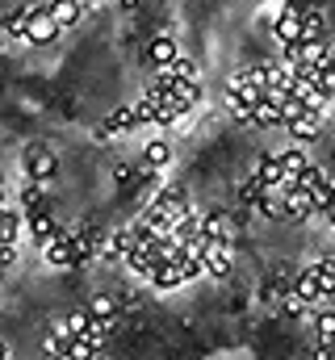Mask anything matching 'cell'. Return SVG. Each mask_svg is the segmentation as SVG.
I'll return each mask as SVG.
<instances>
[{
	"label": "cell",
	"mask_w": 335,
	"mask_h": 360,
	"mask_svg": "<svg viewBox=\"0 0 335 360\" xmlns=\"http://www.w3.org/2000/svg\"><path fill=\"white\" fill-rule=\"evenodd\" d=\"M147 281H151V289H180L184 285V272H180L176 260H164V264H156V272Z\"/></svg>",
	"instance_id": "8fae6325"
},
{
	"label": "cell",
	"mask_w": 335,
	"mask_h": 360,
	"mask_svg": "<svg viewBox=\"0 0 335 360\" xmlns=\"http://www.w3.org/2000/svg\"><path fill=\"white\" fill-rule=\"evenodd\" d=\"M46 13L55 17L59 30H72L80 21V0H46Z\"/></svg>",
	"instance_id": "30bf717a"
},
{
	"label": "cell",
	"mask_w": 335,
	"mask_h": 360,
	"mask_svg": "<svg viewBox=\"0 0 335 360\" xmlns=\"http://www.w3.org/2000/svg\"><path fill=\"white\" fill-rule=\"evenodd\" d=\"M0 205H4V188H0Z\"/></svg>",
	"instance_id": "d6a6232c"
},
{
	"label": "cell",
	"mask_w": 335,
	"mask_h": 360,
	"mask_svg": "<svg viewBox=\"0 0 335 360\" xmlns=\"http://www.w3.org/2000/svg\"><path fill=\"white\" fill-rule=\"evenodd\" d=\"M13 264V243H0V269Z\"/></svg>",
	"instance_id": "f1b7e54d"
},
{
	"label": "cell",
	"mask_w": 335,
	"mask_h": 360,
	"mask_svg": "<svg viewBox=\"0 0 335 360\" xmlns=\"http://www.w3.org/2000/svg\"><path fill=\"white\" fill-rule=\"evenodd\" d=\"M68 356H72V360H96L101 352H96L84 335H76V340H68Z\"/></svg>",
	"instance_id": "603a6c76"
},
{
	"label": "cell",
	"mask_w": 335,
	"mask_h": 360,
	"mask_svg": "<svg viewBox=\"0 0 335 360\" xmlns=\"http://www.w3.org/2000/svg\"><path fill=\"white\" fill-rule=\"evenodd\" d=\"M147 55H151V63H156V68H168V63H172V59H176L180 51H176V42H172L168 34H160V38H151Z\"/></svg>",
	"instance_id": "ac0fdd59"
},
{
	"label": "cell",
	"mask_w": 335,
	"mask_h": 360,
	"mask_svg": "<svg viewBox=\"0 0 335 360\" xmlns=\"http://www.w3.org/2000/svg\"><path fill=\"white\" fill-rule=\"evenodd\" d=\"M315 331H319L323 340H335V310H323V314L315 319Z\"/></svg>",
	"instance_id": "4316f807"
},
{
	"label": "cell",
	"mask_w": 335,
	"mask_h": 360,
	"mask_svg": "<svg viewBox=\"0 0 335 360\" xmlns=\"http://www.w3.org/2000/svg\"><path fill=\"white\" fill-rule=\"evenodd\" d=\"M293 297L298 302H319L323 297V281H319V269H306L298 281H293Z\"/></svg>",
	"instance_id": "4fadbf2b"
},
{
	"label": "cell",
	"mask_w": 335,
	"mask_h": 360,
	"mask_svg": "<svg viewBox=\"0 0 335 360\" xmlns=\"http://www.w3.org/2000/svg\"><path fill=\"white\" fill-rule=\"evenodd\" d=\"M315 360H331V356H327V352H315Z\"/></svg>",
	"instance_id": "4dcf8cb0"
},
{
	"label": "cell",
	"mask_w": 335,
	"mask_h": 360,
	"mask_svg": "<svg viewBox=\"0 0 335 360\" xmlns=\"http://www.w3.org/2000/svg\"><path fill=\"white\" fill-rule=\"evenodd\" d=\"M4 360H13V356H4Z\"/></svg>",
	"instance_id": "836d02e7"
},
{
	"label": "cell",
	"mask_w": 335,
	"mask_h": 360,
	"mask_svg": "<svg viewBox=\"0 0 335 360\" xmlns=\"http://www.w3.org/2000/svg\"><path fill=\"white\" fill-rule=\"evenodd\" d=\"M272 34H277L281 46H298V42H302V13H298L293 4H285V8L277 13V21H272Z\"/></svg>",
	"instance_id": "7a4b0ae2"
},
{
	"label": "cell",
	"mask_w": 335,
	"mask_h": 360,
	"mask_svg": "<svg viewBox=\"0 0 335 360\" xmlns=\"http://www.w3.org/2000/svg\"><path fill=\"white\" fill-rule=\"evenodd\" d=\"M143 164H147L151 172H160V168H168V164H172V147H168L164 139H151V143L143 147Z\"/></svg>",
	"instance_id": "2e32d148"
},
{
	"label": "cell",
	"mask_w": 335,
	"mask_h": 360,
	"mask_svg": "<svg viewBox=\"0 0 335 360\" xmlns=\"http://www.w3.org/2000/svg\"><path fill=\"white\" fill-rule=\"evenodd\" d=\"M17 231H21V214H13V210L0 205V243H13Z\"/></svg>",
	"instance_id": "ffe728a7"
},
{
	"label": "cell",
	"mask_w": 335,
	"mask_h": 360,
	"mask_svg": "<svg viewBox=\"0 0 335 360\" xmlns=\"http://www.w3.org/2000/svg\"><path fill=\"white\" fill-rule=\"evenodd\" d=\"M139 122H134V109L130 105H122V109H113L109 117H105V126H101V134H126V130H134Z\"/></svg>",
	"instance_id": "9a60e30c"
},
{
	"label": "cell",
	"mask_w": 335,
	"mask_h": 360,
	"mask_svg": "<svg viewBox=\"0 0 335 360\" xmlns=\"http://www.w3.org/2000/svg\"><path fill=\"white\" fill-rule=\"evenodd\" d=\"M42 260H46L51 269H76V260H72V243H68V235H59V239H51V243H42Z\"/></svg>",
	"instance_id": "9c48e42d"
},
{
	"label": "cell",
	"mask_w": 335,
	"mask_h": 360,
	"mask_svg": "<svg viewBox=\"0 0 335 360\" xmlns=\"http://www.w3.org/2000/svg\"><path fill=\"white\" fill-rule=\"evenodd\" d=\"M255 180H260L264 188H281V184H285V168H281V155H264V160L255 164Z\"/></svg>",
	"instance_id": "7c38bea8"
},
{
	"label": "cell",
	"mask_w": 335,
	"mask_h": 360,
	"mask_svg": "<svg viewBox=\"0 0 335 360\" xmlns=\"http://www.w3.org/2000/svg\"><path fill=\"white\" fill-rule=\"evenodd\" d=\"M248 126H260V130H277V126H285L281 105H272V101H255L251 113H248Z\"/></svg>",
	"instance_id": "ba28073f"
},
{
	"label": "cell",
	"mask_w": 335,
	"mask_h": 360,
	"mask_svg": "<svg viewBox=\"0 0 335 360\" xmlns=\"http://www.w3.org/2000/svg\"><path fill=\"white\" fill-rule=\"evenodd\" d=\"M25 222H30V235H34V243H38V248L63 235V226H59V222H55V214H46V210H42V214H30Z\"/></svg>",
	"instance_id": "52a82bcc"
},
{
	"label": "cell",
	"mask_w": 335,
	"mask_h": 360,
	"mask_svg": "<svg viewBox=\"0 0 335 360\" xmlns=\"http://www.w3.org/2000/svg\"><path fill=\"white\" fill-rule=\"evenodd\" d=\"M88 323H92V314H88V310H76V314L59 319L51 335H59V340H76V335H84V331H88Z\"/></svg>",
	"instance_id": "5bb4252c"
},
{
	"label": "cell",
	"mask_w": 335,
	"mask_h": 360,
	"mask_svg": "<svg viewBox=\"0 0 335 360\" xmlns=\"http://www.w3.org/2000/svg\"><path fill=\"white\" fill-rule=\"evenodd\" d=\"M88 314H92V319H118V297H109V293H101V297H92V306H88Z\"/></svg>",
	"instance_id": "7402d4cb"
},
{
	"label": "cell",
	"mask_w": 335,
	"mask_h": 360,
	"mask_svg": "<svg viewBox=\"0 0 335 360\" xmlns=\"http://www.w3.org/2000/svg\"><path fill=\"white\" fill-rule=\"evenodd\" d=\"M68 235V243H72V260H76V269L92 260V235H76V231H63Z\"/></svg>",
	"instance_id": "d6986e66"
},
{
	"label": "cell",
	"mask_w": 335,
	"mask_h": 360,
	"mask_svg": "<svg viewBox=\"0 0 335 360\" xmlns=\"http://www.w3.org/2000/svg\"><path fill=\"white\" fill-rule=\"evenodd\" d=\"M168 72H172L176 80H197V59H189V55H176V59L168 63Z\"/></svg>",
	"instance_id": "44dd1931"
},
{
	"label": "cell",
	"mask_w": 335,
	"mask_h": 360,
	"mask_svg": "<svg viewBox=\"0 0 335 360\" xmlns=\"http://www.w3.org/2000/svg\"><path fill=\"white\" fill-rule=\"evenodd\" d=\"M46 360H72V356H68V340L46 335Z\"/></svg>",
	"instance_id": "484cf974"
},
{
	"label": "cell",
	"mask_w": 335,
	"mask_h": 360,
	"mask_svg": "<svg viewBox=\"0 0 335 360\" xmlns=\"http://www.w3.org/2000/svg\"><path fill=\"white\" fill-rule=\"evenodd\" d=\"M42 193H46L42 184L25 188V193H21V210H25V214H42Z\"/></svg>",
	"instance_id": "cb8c5ba5"
},
{
	"label": "cell",
	"mask_w": 335,
	"mask_h": 360,
	"mask_svg": "<svg viewBox=\"0 0 335 360\" xmlns=\"http://www.w3.org/2000/svg\"><path fill=\"white\" fill-rule=\"evenodd\" d=\"M168 96H172V101H176V105H180L184 113H189V109H193V105L201 101V84H197V80H176Z\"/></svg>",
	"instance_id": "e0dca14e"
},
{
	"label": "cell",
	"mask_w": 335,
	"mask_h": 360,
	"mask_svg": "<svg viewBox=\"0 0 335 360\" xmlns=\"http://www.w3.org/2000/svg\"><path fill=\"white\" fill-rule=\"evenodd\" d=\"M277 13H281V4H264V8H260V21H264V25L272 30V21H277Z\"/></svg>",
	"instance_id": "83f0119b"
},
{
	"label": "cell",
	"mask_w": 335,
	"mask_h": 360,
	"mask_svg": "<svg viewBox=\"0 0 335 360\" xmlns=\"http://www.w3.org/2000/svg\"><path fill=\"white\" fill-rule=\"evenodd\" d=\"M315 269H319V281H323V297H331L335 293V256L323 260V264H315Z\"/></svg>",
	"instance_id": "d4e9b609"
},
{
	"label": "cell",
	"mask_w": 335,
	"mask_h": 360,
	"mask_svg": "<svg viewBox=\"0 0 335 360\" xmlns=\"http://www.w3.org/2000/svg\"><path fill=\"white\" fill-rule=\"evenodd\" d=\"M289 126V134L298 139V143H315L319 134H323V113L319 109H306L302 117H293V122H285Z\"/></svg>",
	"instance_id": "277c9868"
},
{
	"label": "cell",
	"mask_w": 335,
	"mask_h": 360,
	"mask_svg": "<svg viewBox=\"0 0 335 360\" xmlns=\"http://www.w3.org/2000/svg\"><path fill=\"white\" fill-rule=\"evenodd\" d=\"M59 34H63V30L55 25V17L46 13V4H42V8H25V34H21L25 42H34V46H46V42H55Z\"/></svg>",
	"instance_id": "6da1fadb"
},
{
	"label": "cell",
	"mask_w": 335,
	"mask_h": 360,
	"mask_svg": "<svg viewBox=\"0 0 335 360\" xmlns=\"http://www.w3.org/2000/svg\"><path fill=\"white\" fill-rule=\"evenodd\" d=\"M25 172L38 180V184H46V180L59 172V155H55L51 147H34V151L25 155Z\"/></svg>",
	"instance_id": "3957f363"
},
{
	"label": "cell",
	"mask_w": 335,
	"mask_h": 360,
	"mask_svg": "<svg viewBox=\"0 0 335 360\" xmlns=\"http://www.w3.org/2000/svg\"><path fill=\"white\" fill-rule=\"evenodd\" d=\"M201 269L210 272V276H227L231 272V252H227V243H201Z\"/></svg>",
	"instance_id": "5b68a950"
},
{
	"label": "cell",
	"mask_w": 335,
	"mask_h": 360,
	"mask_svg": "<svg viewBox=\"0 0 335 360\" xmlns=\"http://www.w3.org/2000/svg\"><path fill=\"white\" fill-rule=\"evenodd\" d=\"M4 356H8V348H4V344H0V360H4Z\"/></svg>",
	"instance_id": "1f68e13d"
},
{
	"label": "cell",
	"mask_w": 335,
	"mask_h": 360,
	"mask_svg": "<svg viewBox=\"0 0 335 360\" xmlns=\"http://www.w3.org/2000/svg\"><path fill=\"white\" fill-rule=\"evenodd\" d=\"M289 222H306L310 214H315V205H310V193L306 188H285V210H281Z\"/></svg>",
	"instance_id": "8992f818"
},
{
	"label": "cell",
	"mask_w": 335,
	"mask_h": 360,
	"mask_svg": "<svg viewBox=\"0 0 335 360\" xmlns=\"http://www.w3.org/2000/svg\"><path fill=\"white\" fill-rule=\"evenodd\" d=\"M323 218H327V222H331V226H335V201H331V205H327V210H323Z\"/></svg>",
	"instance_id": "f546056e"
}]
</instances>
